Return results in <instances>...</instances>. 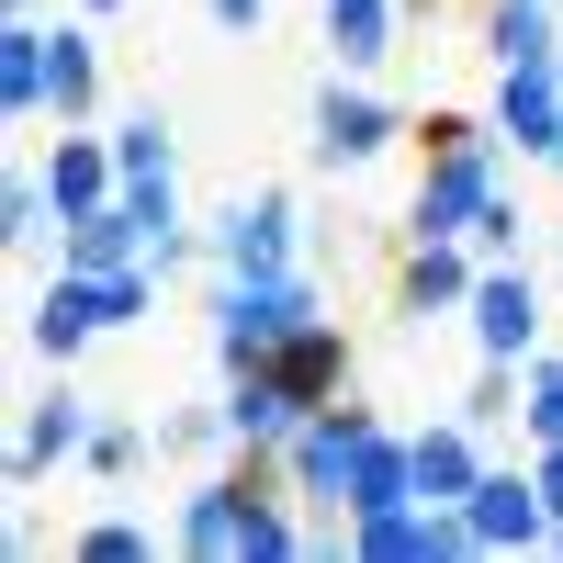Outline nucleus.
Here are the masks:
<instances>
[{"mask_svg":"<svg viewBox=\"0 0 563 563\" xmlns=\"http://www.w3.org/2000/svg\"><path fill=\"white\" fill-rule=\"evenodd\" d=\"M294 192H282V180H271V192H238V203H225L214 214V260H225V282H282V271H294Z\"/></svg>","mask_w":563,"mask_h":563,"instance_id":"4","label":"nucleus"},{"mask_svg":"<svg viewBox=\"0 0 563 563\" xmlns=\"http://www.w3.org/2000/svg\"><path fill=\"white\" fill-rule=\"evenodd\" d=\"M316 316V282L305 271H282V282H225L214 294V361L225 372H249V361H271L294 327Z\"/></svg>","mask_w":563,"mask_h":563,"instance_id":"2","label":"nucleus"},{"mask_svg":"<svg viewBox=\"0 0 563 563\" xmlns=\"http://www.w3.org/2000/svg\"><path fill=\"white\" fill-rule=\"evenodd\" d=\"M462 417H474V429L519 417V361H485V372H474V395H462Z\"/></svg>","mask_w":563,"mask_h":563,"instance_id":"24","label":"nucleus"},{"mask_svg":"<svg viewBox=\"0 0 563 563\" xmlns=\"http://www.w3.org/2000/svg\"><path fill=\"white\" fill-rule=\"evenodd\" d=\"M395 23H406V0H327V57H339L350 79L384 68L395 57Z\"/></svg>","mask_w":563,"mask_h":563,"instance_id":"18","label":"nucleus"},{"mask_svg":"<svg viewBox=\"0 0 563 563\" xmlns=\"http://www.w3.org/2000/svg\"><path fill=\"white\" fill-rule=\"evenodd\" d=\"M45 180H57V225H68V214H90V203H113V192H124V158H113V135L57 124V147H45Z\"/></svg>","mask_w":563,"mask_h":563,"instance_id":"11","label":"nucleus"},{"mask_svg":"<svg viewBox=\"0 0 563 563\" xmlns=\"http://www.w3.org/2000/svg\"><path fill=\"white\" fill-rule=\"evenodd\" d=\"M79 12H90V23H102V12H124V0H79Z\"/></svg>","mask_w":563,"mask_h":563,"instance_id":"32","label":"nucleus"},{"mask_svg":"<svg viewBox=\"0 0 563 563\" xmlns=\"http://www.w3.org/2000/svg\"><path fill=\"white\" fill-rule=\"evenodd\" d=\"M474 282H485L474 238H406V271H395V316H406V327H429V316H451V305H474Z\"/></svg>","mask_w":563,"mask_h":563,"instance_id":"6","label":"nucleus"},{"mask_svg":"<svg viewBox=\"0 0 563 563\" xmlns=\"http://www.w3.org/2000/svg\"><path fill=\"white\" fill-rule=\"evenodd\" d=\"M519 225H530V214H519V203L496 192V203L474 214V260H519Z\"/></svg>","mask_w":563,"mask_h":563,"instance_id":"29","label":"nucleus"},{"mask_svg":"<svg viewBox=\"0 0 563 563\" xmlns=\"http://www.w3.org/2000/svg\"><path fill=\"white\" fill-rule=\"evenodd\" d=\"M485 474V451H474V417H440V429H417V496L429 507H462Z\"/></svg>","mask_w":563,"mask_h":563,"instance_id":"17","label":"nucleus"},{"mask_svg":"<svg viewBox=\"0 0 563 563\" xmlns=\"http://www.w3.org/2000/svg\"><path fill=\"white\" fill-rule=\"evenodd\" d=\"M496 135L519 158H552L563 169V57L552 68H496Z\"/></svg>","mask_w":563,"mask_h":563,"instance_id":"8","label":"nucleus"},{"mask_svg":"<svg viewBox=\"0 0 563 563\" xmlns=\"http://www.w3.org/2000/svg\"><path fill=\"white\" fill-rule=\"evenodd\" d=\"M406 496H417V440L372 429V440H361V462H350V496H339V519H372V507H406Z\"/></svg>","mask_w":563,"mask_h":563,"instance_id":"16","label":"nucleus"},{"mask_svg":"<svg viewBox=\"0 0 563 563\" xmlns=\"http://www.w3.org/2000/svg\"><path fill=\"white\" fill-rule=\"evenodd\" d=\"M23 339H34L45 361H79L90 339H102V282H90V271H57V282H45V305L23 316Z\"/></svg>","mask_w":563,"mask_h":563,"instance_id":"13","label":"nucleus"},{"mask_svg":"<svg viewBox=\"0 0 563 563\" xmlns=\"http://www.w3.org/2000/svg\"><path fill=\"white\" fill-rule=\"evenodd\" d=\"M90 429H102V417H90L79 395H45V406H23V429H12V485H45L57 462H79V451H90Z\"/></svg>","mask_w":563,"mask_h":563,"instance_id":"12","label":"nucleus"},{"mask_svg":"<svg viewBox=\"0 0 563 563\" xmlns=\"http://www.w3.org/2000/svg\"><path fill=\"white\" fill-rule=\"evenodd\" d=\"M79 563H147V530H135V519H90L79 530Z\"/></svg>","mask_w":563,"mask_h":563,"instance_id":"26","label":"nucleus"},{"mask_svg":"<svg viewBox=\"0 0 563 563\" xmlns=\"http://www.w3.org/2000/svg\"><path fill=\"white\" fill-rule=\"evenodd\" d=\"M271 372H282V384H294V406H327V395L350 384V339H339V327H327V316H305L294 339L271 350Z\"/></svg>","mask_w":563,"mask_h":563,"instance_id":"15","label":"nucleus"},{"mask_svg":"<svg viewBox=\"0 0 563 563\" xmlns=\"http://www.w3.org/2000/svg\"><path fill=\"white\" fill-rule=\"evenodd\" d=\"M203 12H214L225 34H260V12H271V0H203Z\"/></svg>","mask_w":563,"mask_h":563,"instance_id":"30","label":"nucleus"},{"mask_svg":"<svg viewBox=\"0 0 563 563\" xmlns=\"http://www.w3.org/2000/svg\"><path fill=\"white\" fill-rule=\"evenodd\" d=\"M45 113H57V124L102 113V34H90V23H57V90H45Z\"/></svg>","mask_w":563,"mask_h":563,"instance_id":"21","label":"nucleus"},{"mask_svg":"<svg viewBox=\"0 0 563 563\" xmlns=\"http://www.w3.org/2000/svg\"><path fill=\"white\" fill-rule=\"evenodd\" d=\"M113 158H124V180H158V169H169V124H158V113L113 124Z\"/></svg>","mask_w":563,"mask_h":563,"instance_id":"23","label":"nucleus"},{"mask_svg":"<svg viewBox=\"0 0 563 563\" xmlns=\"http://www.w3.org/2000/svg\"><path fill=\"white\" fill-rule=\"evenodd\" d=\"M530 474H541V496H552V519H563V440H541V462H530Z\"/></svg>","mask_w":563,"mask_h":563,"instance_id":"31","label":"nucleus"},{"mask_svg":"<svg viewBox=\"0 0 563 563\" xmlns=\"http://www.w3.org/2000/svg\"><path fill=\"white\" fill-rule=\"evenodd\" d=\"M372 429H384V417H372V406L327 395V406L305 417V429L282 440V485H294L305 507H339V496H350V462H361V440H372Z\"/></svg>","mask_w":563,"mask_h":563,"instance_id":"3","label":"nucleus"},{"mask_svg":"<svg viewBox=\"0 0 563 563\" xmlns=\"http://www.w3.org/2000/svg\"><path fill=\"white\" fill-rule=\"evenodd\" d=\"M552 552H563V519H552Z\"/></svg>","mask_w":563,"mask_h":563,"instance_id":"33","label":"nucleus"},{"mask_svg":"<svg viewBox=\"0 0 563 563\" xmlns=\"http://www.w3.org/2000/svg\"><path fill=\"white\" fill-rule=\"evenodd\" d=\"M135 462H147V429H90V451H79V474H102V485H124Z\"/></svg>","mask_w":563,"mask_h":563,"instance_id":"25","label":"nucleus"},{"mask_svg":"<svg viewBox=\"0 0 563 563\" xmlns=\"http://www.w3.org/2000/svg\"><path fill=\"white\" fill-rule=\"evenodd\" d=\"M57 238H68V271H90V282L147 260V225H135V203H124V192H113V203H90V214H68Z\"/></svg>","mask_w":563,"mask_h":563,"instance_id":"14","label":"nucleus"},{"mask_svg":"<svg viewBox=\"0 0 563 563\" xmlns=\"http://www.w3.org/2000/svg\"><path fill=\"white\" fill-rule=\"evenodd\" d=\"M45 214H57V180H45V158H23L12 180H0V238L34 249V238H45Z\"/></svg>","mask_w":563,"mask_h":563,"instance_id":"22","label":"nucleus"},{"mask_svg":"<svg viewBox=\"0 0 563 563\" xmlns=\"http://www.w3.org/2000/svg\"><path fill=\"white\" fill-rule=\"evenodd\" d=\"M530 440H563V361H530Z\"/></svg>","mask_w":563,"mask_h":563,"instance_id":"27","label":"nucleus"},{"mask_svg":"<svg viewBox=\"0 0 563 563\" xmlns=\"http://www.w3.org/2000/svg\"><path fill=\"white\" fill-rule=\"evenodd\" d=\"M496 147H507V135L429 147V169H417V203H406V238H474V214L507 192V180H496Z\"/></svg>","mask_w":563,"mask_h":563,"instance_id":"1","label":"nucleus"},{"mask_svg":"<svg viewBox=\"0 0 563 563\" xmlns=\"http://www.w3.org/2000/svg\"><path fill=\"white\" fill-rule=\"evenodd\" d=\"M225 440V406H180V417H158V451H214Z\"/></svg>","mask_w":563,"mask_h":563,"instance_id":"28","label":"nucleus"},{"mask_svg":"<svg viewBox=\"0 0 563 563\" xmlns=\"http://www.w3.org/2000/svg\"><path fill=\"white\" fill-rule=\"evenodd\" d=\"M12 12H23V0H12Z\"/></svg>","mask_w":563,"mask_h":563,"instance_id":"34","label":"nucleus"},{"mask_svg":"<svg viewBox=\"0 0 563 563\" xmlns=\"http://www.w3.org/2000/svg\"><path fill=\"white\" fill-rule=\"evenodd\" d=\"M474 350L485 361H530V339H541V294H530V271L519 260H485V282H474Z\"/></svg>","mask_w":563,"mask_h":563,"instance_id":"9","label":"nucleus"},{"mask_svg":"<svg viewBox=\"0 0 563 563\" xmlns=\"http://www.w3.org/2000/svg\"><path fill=\"white\" fill-rule=\"evenodd\" d=\"M485 57L496 68H552V0H485Z\"/></svg>","mask_w":563,"mask_h":563,"instance_id":"20","label":"nucleus"},{"mask_svg":"<svg viewBox=\"0 0 563 563\" xmlns=\"http://www.w3.org/2000/svg\"><path fill=\"white\" fill-rule=\"evenodd\" d=\"M45 90H57V34L12 23V34H0V102H12V124L45 113Z\"/></svg>","mask_w":563,"mask_h":563,"instance_id":"19","label":"nucleus"},{"mask_svg":"<svg viewBox=\"0 0 563 563\" xmlns=\"http://www.w3.org/2000/svg\"><path fill=\"white\" fill-rule=\"evenodd\" d=\"M462 530H474V552H530V541H552V496H541V474H474V496H462Z\"/></svg>","mask_w":563,"mask_h":563,"instance_id":"5","label":"nucleus"},{"mask_svg":"<svg viewBox=\"0 0 563 563\" xmlns=\"http://www.w3.org/2000/svg\"><path fill=\"white\" fill-rule=\"evenodd\" d=\"M395 113L384 102H372V90H339V79H327L316 90V124H305V147H316V169H372V158H384L395 147Z\"/></svg>","mask_w":563,"mask_h":563,"instance_id":"7","label":"nucleus"},{"mask_svg":"<svg viewBox=\"0 0 563 563\" xmlns=\"http://www.w3.org/2000/svg\"><path fill=\"white\" fill-rule=\"evenodd\" d=\"M305 417H316V406H294V384H282L271 361L225 372V440H238V451H282V440L305 429Z\"/></svg>","mask_w":563,"mask_h":563,"instance_id":"10","label":"nucleus"}]
</instances>
